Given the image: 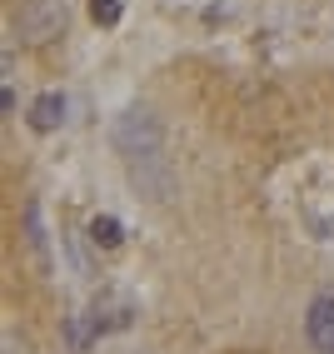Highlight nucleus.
<instances>
[{
  "instance_id": "obj_8",
  "label": "nucleus",
  "mask_w": 334,
  "mask_h": 354,
  "mask_svg": "<svg viewBox=\"0 0 334 354\" xmlns=\"http://www.w3.org/2000/svg\"><path fill=\"white\" fill-rule=\"evenodd\" d=\"M26 230H30V250L40 254V265H45V230H40V205L26 209Z\"/></svg>"
},
{
  "instance_id": "obj_10",
  "label": "nucleus",
  "mask_w": 334,
  "mask_h": 354,
  "mask_svg": "<svg viewBox=\"0 0 334 354\" xmlns=\"http://www.w3.org/2000/svg\"><path fill=\"white\" fill-rule=\"evenodd\" d=\"M6 354H26V344H15V335H6Z\"/></svg>"
},
{
  "instance_id": "obj_3",
  "label": "nucleus",
  "mask_w": 334,
  "mask_h": 354,
  "mask_svg": "<svg viewBox=\"0 0 334 354\" xmlns=\"http://www.w3.org/2000/svg\"><path fill=\"white\" fill-rule=\"evenodd\" d=\"M90 319H95L100 335H120V329L135 324V299L120 295V290H100V295H95V304H90Z\"/></svg>"
},
{
  "instance_id": "obj_5",
  "label": "nucleus",
  "mask_w": 334,
  "mask_h": 354,
  "mask_svg": "<svg viewBox=\"0 0 334 354\" xmlns=\"http://www.w3.org/2000/svg\"><path fill=\"white\" fill-rule=\"evenodd\" d=\"M60 125H65V95H60V90H45V95L30 105V130L35 135H50Z\"/></svg>"
},
{
  "instance_id": "obj_7",
  "label": "nucleus",
  "mask_w": 334,
  "mask_h": 354,
  "mask_svg": "<svg viewBox=\"0 0 334 354\" xmlns=\"http://www.w3.org/2000/svg\"><path fill=\"white\" fill-rule=\"evenodd\" d=\"M65 339H70V349H75V354H85L95 339H100V329H95L90 310H85V315H70V324H65Z\"/></svg>"
},
{
  "instance_id": "obj_6",
  "label": "nucleus",
  "mask_w": 334,
  "mask_h": 354,
  "mask_svg": "<svg viewBox=\"0 0 334 354\" xmlns=\"http://www.w3.org/2000/svg\"><path fill=\"white\" fill-rule=\"evenodd\" d=\"M120 240H125V230H120L115 215H95L90 220V245L95 250H120Z\"/></svg>"
},
{
  "instance_id": "obj_2",
  "label": "nucleus",
  "mask_w": 334,
  "mask_h": 354,
  "mask_svg": "<svg viewBox=\"0 0 334 354\" xmlns=\"http://www.w3.org/2000/svg\"><path fill=\"white\" fill-rule=\"evenodd\" d=\"M15 30L20 40H30V45H50L65 35V0H26L15 15Z\"/></svg>"
},
{
  "instance_id": "obj_9",
  "label": "nucleus",
  "mask_w": 334,
  "mask_h": 354,
  "mask_svg": "<svg viewBox=\"0 0 334 354\" xmlns=\"http://www.w3.org/2000/svg\"><path fill=\"white\" fill-rule=\"evenodd\" d=\"M90 15L100 20V26H115V20H120V0H90Z\"/></svg>"
},
{
  "instance_id": "obj_1",
  "label": "nucleus",
  "mask_w": 334,
  "mask_h": 354,
  "mask_svg": "<svg viewBox=\"0 0 334 354\" xmlns=\"http://www.w3.org/2000/svg\"><path fill=\"white\" fill-rule=\"evenodd\" d=\"M115 150L125 155L130 180L150 200H170L175 175H170V160H165V135H160V120L145 105H130L120 120H115Z\"/></svg>"
},
{
  "instance_id": "obj_4",
  "label": "nucleus",
  "mask_w": 334,
  "mask_h": 354,
  "mask_svg": "<svg viewBox=\"0 0 334 354\" xmlns=\"http://www.w3.org/2000/svg\"><path fill=\"white\" fill-rule=\"evenodd\" d=\"M304 335L315 344V354H334V290L309 299V315H304Z\"/></svg>"
}]
</instances>
